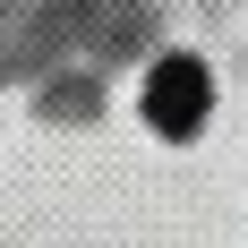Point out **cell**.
<instances>
[{"label": "cell", "mask_w": 248, "mask_h": 248, "mask_svg": "<svg viewBox=\"0 0 248 248\" xmlns=\"http://www.w3.org/2000/svg\"><path fill=\"white\" fill-rule=\"evenodd\" d=\"M146 120L163 128V137H188V128L205 120V69H197V60H163V69H154Z\"/></svg>", "instance_id": "cell-1"}]
</instances>
